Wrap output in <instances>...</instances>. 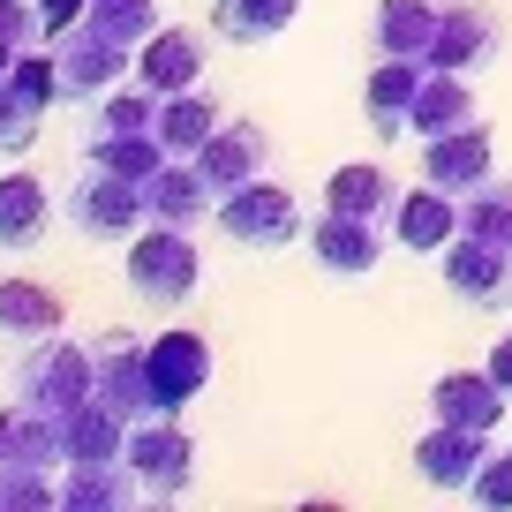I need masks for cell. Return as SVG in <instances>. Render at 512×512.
Returning a JSON list of instances; mask_svg holds the SVG:
<instances>
[{
	"label": "cell",
	"instance_id": "6da1fadb",
	"mask_svg": "<svg viewBox=\"0 0 512 512\" xmlns=\"http://www.w3.org/2000/svg\"><path fill=\"white\" fill-rule=\"evenodd\" d=\"M98 392V369H91V354L76 347V339H31V354L16 362V407H38L46 422H61V415H76L83 400Z\"/></svg>",
	"mask_w": 512,
	"mask_h": 512
},
{
	"label": "cell",
	"instance_id": "7a4b0ae2",
	"mask_svg": "<svg viewBox=\"0 0 512 512\" xmlns=\"http://www.w3.org/2000/svg\"><path fill=\"white\" fill-rule=\"evenodd\" d=\"M128 294L151 309H181L196 294V241L189 226H159L151 219L144 234L128 241Z\"/></svg>",
	"mask_w": 512,
	"mask_h": 512
},
{
	"label": "cell",
	"instance_id": "3957f363",
	"mask_svg": "<svg viewBox=\"0 0 512 512\" xmlns=\"http://www.w3.org/2000/svg\"><path fill=\"white\" fill-rule=\"evenodd\" d=\"M68 226H76L83 241H128V234H144L151 211H144V181H128L113 174V166H83V181L68 189Z\"/></svg>",
	"mask_w": 512,
	"mask_h": 512
},
{
	"label": "cell",
	"instance_id": "277c9868",
	"mask_svg": "<svg viewBox=\"0 0 512 512\" xmlns=\"http://www.w3.org/2000/svg\"><path fill=\"white\" fill-rule=\"evenodd\" d=\"M211 219H219V234L241 241V249H287L294 234H309V226H302V204H294L279 181H264V174L241 181V189H226Z\"/></svg>",
	"mask_w": 512,
	"mask_h": 512
},
{
	"label": "cell",
	"instance_id": "5b68a950",
	"mask_svg": "<svg viewBox=\"0 0 512 512\" xmlns=\"http://www.w3.org/2000/svg\"><path fill=\"white\" fill-rule=\"evenodd\" d=\"M53 61H61V98H83V106H98V98H106L113 83L128 76V68H136V46L106 38L98 23H76V31H61Z\"/></svg>",
	"mask_w": 512,
	"mask_h": 512
},
{
	"label": "cell",
	"instance_id": "8992f818",
	"mask_svg": "<svg viewBox=\"0 0 512 512\" xmlns=\"http://www.w3.org/2000/svg\"><path fill=\"white\" fill-rule=\"evenodd\" d=\"M309 249L332 279H369L392 249V219H362V211H324L309 226Z\"/></svg>",
	"mask_w": 512,
	"mask_h": 512
},
{
	"label": "cell",
	"instance_id": "52a82bcc",
	"mask_svg": "<svg viewBox=\"0 0 512 512\" xmlns=\"http://www.w3.org/2000/svg\"><path fill=\"white\" fill-rule=\"evenodd\" d=\"M128 467H136V482H144V497H181L196 482V445L174 430V415H151L128 430Z\"/></svg>",
	"mask_w": 512,
	"mask_h": 512
},
{
	"label": "cell",
	"instance_id": "ba28073f",
	"mask_svg": "<svg viewBox=\"0 0 512 512\" xmlns=\"http://www.w3.org/2000/svg\"><path fill=\"white\" fill-rule=\"evenodd\" d=\"M91 369H98V400H106L121 422H151V415H159V400H151V347H144V339H128V332L98 339Z\"/></svg>",
	"mask_w": 512,
	"mask_h": 512
},
{
	"label": "cell",
	"instance_id": "9c48e42d",
	"mask_svg": "<svg viewBox=\"0 0 512 512\" xmlns=\"http://www.w3.org/2000/svg\"><path fill=\"white\" fill-rule=\"evenodd\" d=\"M445 287L475 309H512V249L475 234H452L445 241Z\"/></svg>",
	"mask_w": 512,
	"mask_h": 512
},
{
	"label": "cell",
	"instance_id": "30bf717a",
	"mask_svg": "<svg viewBox=\"0 0 512 512\" xmlns=\"http://www.w3.org/2000/svg\"><path fill=\"white\" fill-rule=\"evenodd\" d=\"M497 61V16L482 0H437V46L430 68H452V76H475V68Z\"/></svg>",
	"mask_w": 512,
	"mask_h": 512
},
{
	"label": "cell",
	"instance_id": "8fae6325",
	"mask_svg": "<svg viewBox=\"0 0 512 512\" xmlns=\"http://www.w3.org/2000/svg\"><path fill=\"white\" fill-rule=\"evenodd\" d=\"M204 384H211V347L196 332H159L151 339V400H159V415H181Z\"/></svg>",
	"mask_w": 512,
	"mask_h": 512
},
{
	"label": "cell",
	"instance_id": "7c38bea8",
	"mask_svg": "<svg viewBox=\"0 0 512 512\" xmlns=\"http://www.w3.org/2000/svg\"><path fill=\"white\" fill-rule=\"evenodd\" d=\"M422 181L445 189V196L482 189V181H490V128L467 121V128H452V136H430V144H422Z\"/></svg>",
	"mask_w": 512,
	"mask_h": 512
},
{
	"label": "cell",
	"instance_id": "4fadbf2b",
	"mask_svg": "<svg viewBox=\"0 0 512 512\" xmlns=\"http://www.w3.org/2000/svg\"><path fill=\"white\" fill-rule=\"evenodd\" d=\"M505 400H512V392L490 377V369H445V377L430 384L437 422H460V430H482V437L505 422Z\"/></svg>",
	"mask_w": 512,
	"mask_h": 512
},
{
	"label": "cell",
	"instance_id": "5bb4252c",
	"mask_svg": "<svg viewBox=\"0 0 512 512\" xmlns=\"http://www.w3.org/2000/svg\"><path fill=\"white\" fill-rule=\"evenodd\" d=\"M196 76H204V38L181 31V23H159V31L136 46V83H151L159 98L196 91Z\"/></svg>",
	"mask_w": 512,
	"mask_h": 512
},
{
	"label": "cell",
	"instance_id": "9a60e30c",
	"mask_svg": "<svg viewBox=\"0 0 512 512\" xmlns=\"http://www.w3.org/2000/svg\"><path fill=\"white\" fill-rule=\"evenodd\" d=\"M482 430H460V422H437L430 437L415 445V475L430 482V490H475V475H482Z\"/></svg>",
	"mask_w": 512,
	"mask_h": 512
},
{
	"label": "cell",
	"instance_id": "2e32d148",
	"mask_svg": "<svg viewBox=\"0 0 512 512\" xmlns=\"http://www.w3.org/2000/svg\"><path fill=\"white\" fill-rule=\"evenodd\" d=\"M144 211L159 226H196V219L219 211V189L204 181V166H196V159H166L159 174L144 181Z\"/></svg>",
	"mask_w": 512,
	"mask_h": 512
},
{
	"label": "cell",
	"instance_id": "e0dca14e",
	"mask_svg": "<svg viewBox=\"0 0 512 512\" xmlns=\"http://www.w3.org/2000/svg\"><path fill=\"white\" fill-rule=\"evenodd\" d=\"M264 159H272V136H264L256 121H219V136L196 151V166H204V181L219 196L241 189V181H256V174H264Z\"/></svg>",
	"mask_w": 512,
	"mask_h": 512
},
{
	"label": "cell",
	"instance_id": "ac0fdd59",
	"mask_svg": "<svg viewBox=\"0 0 512 512\" xmlns=\"http://www.w3.org/2000/svg\"><path fill=\"white\" fill-rule=\"evenodd\" d=\"M460 234V196H445V189H407L400 204H392V241L400 249H422V256H445V241Z\"/></svg>",
	"mask_w": 512,
	"mask_h": 512
},
{
	"label": "cell",
	"instance_id": "d6986e66",
	"mask_svg": "<svg viewBox=\"0 0 512 512\" xmlns=\"http://www.w3.org/2000/svg\"><path fill=\"white\" fill-rule=\"evenodd\" d=\"M475 121V91H467V76H452V68H430L415 91V106H407V136L415 144H430V136H452V128Z\"/></svg>",
	"mask_w": 512,
	"mask_h": 512
},
{
	"label": "cell",
	"instance_id": "ffe728a7",
	"mask_svg": "<svg viewBox=\"0 0 512 512\" xmlns=\"http://www.w3.org/2000/svg\"><path fill=\"white\" fill-rule=\"evenodd\" d=\"M46 226H53L46 181L23 174V166H8V174H0V249H31Z\"/></svg>",
	"mask_w": 512,
	"mask_h": 512
},
{
	"label": "cell",
	"instance_id": "44dd1931",
	"mask_svg": "<svg viewBox=\"0 0 512 512\" xmlns=\"http://www.w3.org/2000/svg\"><path fill=\"white\" fill-rule=\"evenodd\" d=\"M422 76H430L422 61H392V53L377 61V76H369V128H377L384 144H400V136H407V106H415Z\"/></svg>",
	"mask_w": 512,
	"mask_h": 512
},
{
	"label": "cell",
	"instance_id": "7402d4cb",
	"mask_svg": "<svg viewBox=\"0 0 512 512\" xmlns=\"http://www.w3.org/2000/svg\"><path fill=\"white\" fill-rule=\"evenodd\" d=\"M437 46V0H377V53L430 68Z\"/></svg>",
	"mask_w": 512,
	"mask_h": 512
},
{
	"label": "cell",
	"instance_id": "603a6c76",
	"mask_svg": "<svg viewBox=\"0 0 512 512\" xmlns=\"http://www.w3.org/2000/svg\"><path fill=\"white\" fill-rule=\"evenodd\" d=\"M211 136H219V106H211L204 91L159 98V144H166V159H196Z\"/></svg>",
	"mask_w": 512,
	"mask_h": 512
},
{
	"label": "cell",
	"instance_id": "cb8c5ba5",
	"mask_svg": "<svg viewBox=\"0 0 512 512\" xmlns=\"http://www.w3.org/2000/svg\"><path fill=\"white\" fill-rule=\"evenodd\" d=\"M61 294L31 287V279H0V332H16V339H53L61 332Z\"/></svg>",
	"mask_w": 512,
	"mask_h": 512
},
{
	"label": "cell",
	"instance_id": "d4e9b609",
	"mask_svg": "<svg viewBox=\"0 0 512 512\" xmlns=\"http://www.w3.org/2000/svg\"><path fill=\"white\" fill-rule=\"evenodd\" d=\"M392 204H400V189H392V174H384V166H339V174L324 181V211L392 219Z\"/></svg>",
	"mask_w": 512,
	"mask_h": 512
},
{
	"label": "cell",
	"instance_id": "484cf974",
	"mask_svg": "<svg viewBox=\"0 0 512 512\" xmlns=\"http://www.w3.org/2000/svg\"><path fill=\"white\" fill-rule=\"evenodd\" d=\"M294 8L302 0H219V38L226 46H264L294 23Z\"/></svg>",
	"mask_w": 512,
	"mask_h": 512
},
{
	"label": "cell",
	"instance_id": "4316f807",
	"mask_svg": "<svg viewBox=\"0 0 512 512\" xmlns=\"http://www.w3.org/2000/svg\"><path fill=\"white\" fill-rule=\"evenodd\" d=\"M460 234L512 249V181H482V189L460 196Z\"/></svg>",
	"mask_w": 512,
	"mask_h": 512
},
{
	"label": "cell",
	"instance_id": "83f0119b",
	"mask_svg": "<svg viewBox=\"0 0 512 512\" xmlns=\"http://www.w3.org/2000/svg\"><path fill=\"white\" fill-rule=\"evenodd\" d=\"M106 38H121V46H144L151 31H159V0H91V16Z\"/></svg>",
	"mask_w": 512,
	"mask_h": 512
},
{
	"label": "cell",
	"instance_id": "f1b7e54d",
	"mask_svg": "<svg viewBox=\"0 0 512 512\" xmlns=\"http://www.w3.org/2000/svg\"><path fill=\"white\" fill-rule=\"evenodd\" d=\"M8 91H16L31 113H46L53 98H61V61H53V53H16V68H8Z\"/></svg>",
	"mask_w": 512,
	"mask_h": 512
},
{
	"label": "cell",
	"instance_id": "f546056e",
	"mask_svg": "<svg viewBox=\"0 0 512 512\" xmlns=\"http://www.w3.org/2000/svg\"><path fill=\"white\" fill-rule=\"evenodd\" d=\"M467 497H475V505H512V452H490Z\"/></svg>",
	"mask_w": 512,
	"mask_h": 512
},
{
	"label": "cell",
	"instance_id": "4dcf8cb0",
	"mask_svg": "<svg viewBox=\"0 0 512 512\" xmlns=\"http://www.w3.org/2000/svg\"><path fill=\"white\" fill-rule=\"evenodd\" d=\"M38 31V8L31 0H0V46H16L23 53V38Z\"/></svg>",
	"mask_w": 512,
	"mask_h": 512
},
{
	"label": "cell",
	"instance_id": "1f68e13d",
	"mask_svg": "<svg viewBox=\"0 0 512 512\" xmlns=\"http://www.w3.org/2000/svg\"><path fill=\"white\" fill-rule=\"evenodd\" d=\"M83 16H91V0H38V31H53V38L76 31Z\"/></svg>",
	"mask_w": 512,
	"mask_h": 512
},
{
	"label": "cell",
	"instance_id": "d6a6232c",
	"mask_svg": "<svg viewBox=\"0 0 512 512\" xmlns=\"http://www.w3.org/2000/svg\"><path fill=\"white\" fill-rule=\"evenodd\" d=\"M490 377H497V384H505V392H512V332H505V339H497V347H490Z\"/></svg>",
	"mask_w": 512,
	"mask_h": 512
}]
</instances>
